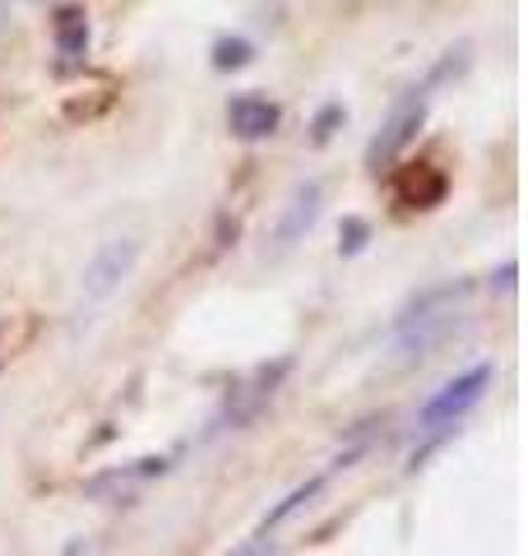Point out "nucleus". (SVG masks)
Wrapping results in <instances>:
<instances>
[{
	"instance_id": "obj_1",
	"label": "nucleus",
	"mask_w": 528,
	"mask_h": 556,
	"mask_svg": "<svg viewBox=\"0 0 528 556\" xmlns=\"http://www.w3.org/2000/svg\"><path fill=\"white\" fill-rule=\"evenodd\" d=\"M468 292L473 283H440V288H427L422 298L403 311L399 325H394V348L403 357H427L436 343H445L454 329L468 320Z\"/></svg>"
},
{
	"instance_id": "obj_2",
	"label": "nucleus",
	"mask_w": 528,
	"mask_h": 556,
	"mask_svg": "<svg viewBox=\"0 0 528 556\" xmlns=\"http://www.w3.org/2000/svg\"><path fill=\"white\" fill-rule=\"evenodd\" d=\"M491 380H496V371H491L487 362H482V367H473V371H464V376H454L450 386H440V390L427 399V404H422L417 422L427 427V431L454 427L468 408H478V404H482V394L491 390Z\"/></svg>"
},
{
	"instance_id": "obj_3",
	"label": "nucleus",
	"mask_w": 528,
	"mask_h": 556,
	"mask_svg": "<svg viewBox=\"0 0 528 556\" xmlns=\"http://www.w3.org/2000/svg\"><path fill=\"white\" fill-rule=\"evenodd\" d=\"M135 265H139V241H135V237H112V241H102V247L88 255L84 274H79L84 298H88V302H108L112 292L135 274Z\"/></svg>"
},
{
	"instance_id": "obj_4",
	"label": "nucleus",
	"mask_w": 528,
	"mask_h": 556,
	"mask_svg": "<svg viewBox=\"0 0 528 556\" xmlns=\"http://www.w3.org/2000/svg\"><path fill=\"white\" fill-rule=\"evenodd\" d=\"M422 116H427V89H413V93L403 98L390 116H385L380 135L372 139V149H366V167L380 172L385 163H394V159H399V149H403V144H408V139L417 135Z\"/></svg>"
},
{
	"instance_id": "obj_5",
	"label": "nucleus",
	"mask_w": 528,
	"mask_h": 556,
	"mask_svg": "<svg viewBox=\"0 0 528 556\" xmlns=\"http://www.w3.org/2000/svg\"><path fill=\"white\" fill-rule=\"evenodd\" d=\"M320 204H325V186L320 181H302V186H292V195L284 200V208H278V218H274V251H292L297 241H302L311 228H315V218H320Z\"/></svg>"
},
{
	"instance_id": "obj_6",
	"label": "nucleus",
	"mask_w": 528,
	"mask_h": 556,
	"mask_svg": "<svg viewBox=\"0 0 528 556\" xmlns=\"http://www.w3.org/2000/svg\"><path fill=\"white\" fill-rule=\"evenodd\" d=\"M445 172L431 167V163H408V167H399V177H394V195L408 204V208H431L445 200Z\"/></svg>"
},
{
	"instance_id": "obj_7",
	"label": "nucleus",
	"mask_w": 528,
	"mask_h": 556,
	"mask_svg": "<svg viewBox=\"0 0 528 556\" xmlns=\"http://www.w3.org/2000/svg\"><path fill=\"white\" fill-rule=\"evenodd\" d=\"M227 126L237 139H264L278 130V102L260 98V93H241L227 102Z\"/></svg>"
},
{
	"instance_id": "obj_8",
	"label": "nucleus",
	"mask_w": 528,
	"mask_h": 556,
	"mask_svg": "<svg viewBox=\"0 0 528 556\" xmlns=\"http://www.w3.org/2000/svg\"><path fill=\"white\" fill-rule=\"evenodd\" d=\"M284 371H288V362H278V367H260V376L251 380V386L232 390V404H227L223 417H232V422H246V417H255L264 399L274 394V386H278V376H284ZM223 417H218V422H223Z\"/></svg>"
},
{
	"instance_id": "obj_9",
	"label": "nucleus",
	"mask_w": 528,
	"mask_h": 556,
	"mask_svg": "<svg viewBox=\"0 0 528 556\" xmlns=\"http://www.w3.org/2000/svg\"><path fill=\"white\" fill-rule=\"evenodd\" d=\"M51 33H56V51L70 61H79L88 51V10L84 5H61L56 20H51Z\"/></svg>"
},
{
	"instance_id": "obj_10",
	"label": "nucleus",
	"mask_w": 528,
	"mask_h": 556,
	"mask_svg": "<svg viewBox=\"0 0 528 556\" xmlns=\"http://www.w3.org/2000/svg\"><path fill=\"white\" fill-rule=\"evenodd\" d=\"M163 468H167V459H139V464H130V468H116V473H102V478H93V482H88L84 486V492L88 496H126L130 492V486L135 482H144V478H153V473H163Z\"/></svg>"
},
{
	"instance_id": "obj_11",
	"label": "nucleus",
	"mask_w": 528,
	"mask_h": 556,
	"mask_svg": "<svg viewBox=\"0 0 528 556\" xmlns=\"http://www.w3.org/2000/svg\"><path fill=\"white\" fill-rule=\"evenodd\" d=\"M325 482H329V473H315L311 482H302V486H292V492H288L284 501H278V506H274L269 515H264V519H260V538H269V533H274L278 525H284V519H292L297 510H302V506H306V501H315V496H320V486H325Z\"/></svg>"
},
{
	"instance_id": "obj_12",
	"label": "nucleus",
	"mask_w": 528,
	"mask_h": 556,
	"mask_svg": "<svg viewBox=\"0 0 528 556\" xmlns=\"http://www.w3.org/2000/svg\"><path fill=\"white\" fill-rule=\"evenodd\" d=\"M251 56H255V47L246 42V38L214 42V70H241V65H251Z\"/></svg>"
},
{
	"instance_id": "obj_13",
	"label": "nucleus",
	"mask_w": 528,
	"mask_h": 556,
	"mask_svg": "<svg viewBox=\"0 0 528 556\" xmlns=\"http://www.w3.org/2000/svg\"><path fill=\"white\" fill-rule=\"evenodd\" d=\"M366 241H372V223H366V218H343V228H339V255H357Z\"/></svg>"
},
{
	"instance_id": "obj_14",
	"label": "nucleus",
	"mask_w": 528,
	"mask_h": 556,
	"mask_svg": "<svg viewBox=\"0 0 528 556\" xmlns=\"http://www.w3.org/2000/svg\"><path fill=\"white\" fill-rule=\"evenodd\" d=\"M334 126H343V108H325L320 116H315V144H325V139L334 135Z\"/></svg>"
},
{
	"instance_id": "obj_15",
	"label": "nucleus",
	"mask_w": 528,
	"mask_h": 556,
	"mask_svg": "<svg viewBox=\"0 0 528 556\" xmlns=\"http://www.w3.org/2000/svg\"><path fill=\"white\" fill-rule=\"evenodd\" d=\"M227 556H269V538H246V543L237 547V552H227Z\"/></svg>"
},
{
	"instance_id": "obj_16",
	"label": "nucleus",
	"mask_w": 528,
	"mask_h": 556,
	"mask_svg": "<svg viewBox=\"0 0 528 556\" xmlns=\"http://www.w3.org/2000/svg\"><path fill=\"white\" fill-rule=\"evenodd\" d=\"M496 288H515V265H505V269H496Z\"/></svg>"
},
{
	"instance_id": "obj_17",
	"label": "nucleus",
	"mask_w": 528,
	"mask_h": 556,
	"mask_svg": "<svg viewBox=\"0 0 528 556\" xmlns=\"http://www.w3.org/2000/svg\"><path fill=\"white\" fill-rule=\"evenodd\" d=\"M0 28H5V0H0Z\"/></svg>"
},
{
	"instance_id": "obj_18",
	"label": "nucleus",
	"mask_w": 528,
	"mask_h": 556,
	"mask_svg": "<svg viewBox=\"0 0 528 556\" xmlns=\"http://www.w3.org/2000/svg\"><path fill=\"white\" fill-rule=\"evenodd\" d=\"M5 334H10V329H5V320H0V343H5Z\"/></svg>"
}]
</instances>
